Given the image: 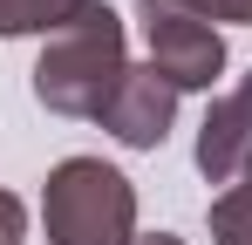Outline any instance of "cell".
Here are the masks:
<instances>
[{"label":"cell","instance_id":"277c9868","mask_svg":"<svg viewBox=\"0 0 252 245\" xmlns=\"http://www.w3.org/2000/svg\"><path fill=\"white\" fill-rule=\"evenodd\" d=\"M95 122H102L123 150H157L170 136V122H177V89H170L150 61H129L123 82H116V95L102 102Z\"/></svg>","mask_w":252,"mask_h":245},{"label":"cell","instance_id":"6da1fadb","mask_svg":"<svg viewBox=\"0 0 252 245\" xmlns=\"http://www.w3.org/2000/svg\"><path fill=\"white\" fill-rule=\"evenodd\" d=\"M123 68H129L123 21H116L102 0H89L62 34L41 41V55H34V102H41L48 116L95 122V116H102V102L116 95Z\"/></svg>","mask_w":252,"mask_h":245},{"label":"cell","instance_id":"8fae6325","mask_svg":"<svg viewBox=\"0 0 252 245\" xmlns=\"http://www.w3.org/2000/svg\"><path fill=\"white\" fill-rule=\"evenodd\" d=\"M239 184H252V163H246V177H239Z\"/></svg>","mask_w":252,"mask_h":245},{"label":"cell","instance_id":"8992f818","mask_svg":"<svg viewBox=\"0 0 252 245\" xmlns=\"http://www.w3.org/2000/svg\"><path fill=\"white\" fill-rule=\"evenodd\" d=\"M89 0H0V41H21V34H62Z\"/></svg>","mask_w":252,"mask_h":245},{"label":"cell","instance_id":"3957f363","mask_svg":"<svg viewBox=\"0 0 252 245\" xmlns=\"http://www.w3.org/2000/svg\"><path fill=\"white\" fill-rule=\"evenodd\" d=\"M143 48H150V68L184 95V89H211L225 75V34L211 21H184V14H157L143 21Z\"/></svg>","mask_w":252,"mask_h":245},{"label":"cell","instance_id":"9c48e42d","mask_svg":"<svg viewBox=\"0 0 252 245\" xmlns=\"http://www.w3.org/2000/svg\"><path fill=\"white\" fill-rule=\"evenodd\" d=\"M21 239H28V204L14 191H0V245H21Z\"/></svg>","mask_w":252,"mask_h":245},{"label":"cell","instance_id":"5b68a950","mask_svg":"<svg viewBox=\"0 0 252 245\" xmlns=\"http://www.w3.org/2000/svg\"><path fill=\"white\" fill-rule=\"evenodd\" d=\"M198 170H205V184H239L252 163V75L239 82V89H225L218 102L205 109V122H198Z\"/></svg>","mask_w":252,"mask_h":245},{"label":"cell","instance_id":"ba28073f","mask_svg":"<svg viewBox=\"0 0 252 245\" xmlns=\"http://www.w3.org/2000/svg\"><path fill=\"white\" fill-rule=\"evenodd\" d=\"M211 245H252V184L211 198Z\"/></svg>","mask_w":252,"mask_h":245},{"label":"cell","instance_id":"7a4b0ae2","mask_svg":"<svg viewBox=\"0 0 252 245\" xmlns=\"http://www.w3.org/2000/svg\"><path fill=\"white\" fill-rule=\"evenodd\" d=\"M48 245H129L136 239V184L102 157H62L41 177Z\"/></svg>","mask_w":252,"mask_h":245},{"label":"cell","instance_id":"30bf717a","mask_svg":"<svg viewBox=\"0 0 252 245\" xmlns=\"http://www.w3.org/2000/svg\"><path fill=\"white\" fill-rule=\"evenodd\" d=\"M129 245H184L177 232H143V239H129Z\"/></svg>","mask_w":252,"mask_h":245},{"label":"cell","instance_id":"52a82bcc","mask_svg":"<svg viewBox=\"0 0 252 245\" xmlns=\"http://www.w3.org/2000/svg\"><path fill=\"white\" fill-rule=\"evenodd\" d=\"M157 14H184V21H211V28H252V0H136V21Z\"/></svg>","mask_w":252,"mask_h":245}]
</instances>
